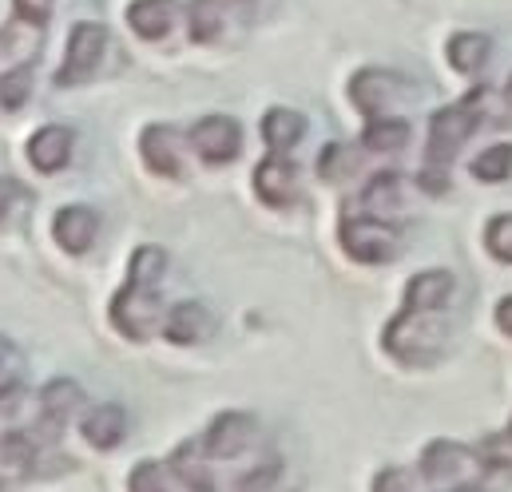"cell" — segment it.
Returning <instances> with one entry per match:
<instances>
[{
    "mask_svg": "<svg viewBox=\"0 0 512 492\" xmlns=\"http://www.w3.org/2000/svg\"><path fill=\"white\" fill-rule=\"evenodd\" d=\"M485 100H489V92H469L465 100L433 112V120H429V143H425V171H421V187L425 191L437 195V191L449 187V163L469 143V135L481 127Z\"/></svg>",
    "mask_w": 512,
    "mask_h": 492,
    "instance_id": "obj_1",
    "label": "cell"
},
{
    "mask_svg": "<svg viewBox=\"0 0 512 492\" xmlns=\"http://www.w3.org/2000/svg\"><path fill=\"white\" fill-rule=\"evenodd\" d=\"M445 310H425V306H401V314L385 326V354L397 358L401 366H429L445 350Z\"/></svg>",
    "mask_w": 512,
    "mask_h": 492,
    "instance_id": "obj_2",
    "label": "cell"
},
{
    "mask_svg": "<svg viewBox=\"0 0 512 492\" xmlns=\"http://www.w3.org/2000/svg\"><path fill=\"white\" fill-rule=\"evenodd\" d=\"M485 461H489V457L473 453V449L461 445V441H433V445H425V453H421V477L437 492L465 489V485H473V481L485 473Z\"/></svg>",
    "mask_w": 512,
    "mask_h": 492,
    "instance_id": "obj_3",
    "label": "cell"
},
{
    "mask_svg": "<svg viewBox=\"0 0 512 492\" xmlns=\"http://www.w3.org/2000/svg\"><path fill=\"white\" fill-rule=\"evenodd\" d=\"M342 246L354 262L382 266V262H393L401 250V227L378 215H354L342 223Z\"/></svg>",
    "mask_w": 512,
    "mask_h": 492,
    "instance_id": "obj_4",
    "label": "cell"
},
{
    "mask_svg": "<svg viewBox=\"0 0 512 492\" xmlns=\"http://www.w3.org/2000/svg\"><path fill=\"white\" fill-rule=\"evenodd\" d=\"M255 441H258V421L251 413H239V409H235V413H219L195 445H199V453H203L211 465H231V461H239L247 449H255Z\"/></svg>",
    "mask_w": 512,
    "mask_h": 492,
    "instance_id": "obj_5",
    "label": "cell"
},
{
    "mask_svg": "<svg viewBox=\"0 0 512 492\" xmlns=\"http://www.w3.org/2000/svg\"><path fill=\"white\" fill-rule=\"evenodd\" d=\"M159 314H163V302H159V286H147V282H124V290L116 294L112 302V322L120 334L128 338H151L159 330Z\"/></svg>",
    "mask_w": 512,
    "mask_h": 492,
    "instance_id": "obj_6",
    "label": "cell"
},
{
    "mask_svg": "<svg viewBox=\"0 0 512 492\" xmlns=\"http://www.w3.org/2000/svg\"><path fill=\"white\" fill-rule=\"evenodd\" d=\"M104 52H108V28L104 24H92V20L76 24L72 36H68L64 68L56 72V84L60 88H76V84L92 80L96 68H100V60H104Z\"/></svg>",
    "mask_w": 512,
    "mask_h": 492,
    "instance_id": "obj_7",
    "label": "cell"
},
{
    "mask_svg": "<svg viewBox=\"0 0 512 492\" xmlns=\"http://www.w3.org/2000/svg\"><path fill=\"white\" fill-rule=\"evenodd\" d=\"M187 143H191V151L203 163L219 167V163L239 159V151H243V127L231 120V116H203V120L191 127Z\"/></svg>",
    "mask_w": 512,
    "mask_h": 492,
    "instance_id": "obj_8",
    "label": "cell"
},
{
    "mask_svg": "<svg viewBox=\"0 0 512 492\" xmlns=\"http://www.w3.org/2000/svg\"><path fill=\"white\" fill-rule=\"evenodd\" d=\"M409 92V84L389 72V68H362L354 80H350V100L362 116H389V108Z\"/></svg>",
    "mask_w": 512,
    "mask_h": 492,
    "instance_id": "obj_9",
    "label": "cell"
},
{
    "mask_svg": "<svg viewBox=\"0 0 512 492\" xmlns=\"http://www.w3.org/2000/svg\"><path fill=\"white\" fill-rule=\"evenodd\" d=\"M255 195L266 207H274V211L290 207V203L298 199V167H294L286 155L270 151L255 167Z\"/></svg>",
    "mask_w": 512,
    "mask_h": 492,
    "instance_id": "obj_10",
    "label": "cell"
},
{
    "mask_svg": "<svg viewBox=\"0 0 512 492\" xmlns=\"http://www.w3.org/2000/svg\"><path fill=\"white\" fill-rule=\"evenodd\" d=\"M183 147L187 139L167 127V123H151L143 135H139V151H143V163L155 171V175H167V179H179L183 175Z\"/></svg>",
    "mask_w": 512,
    "mask_h": 492,
    "instance_id": "obj_11",
    "label": "cell"
},
{
    "mask_svg": "<svg viewBox=\"0 0 512 492\" xmlns=\"http://www.w3.org/2000/svg\"><path fill=\"white\" fill-rule=\"evenodd\" d=\"M163 334L175 346H199V342H207L215 334V314L203 302H191L187 298V302L171 306V314L163 318Z\"/></svg>",
    "mask_w": 512,
    "mask_h": 492,
    "instance_id": "obj_12",
    "label": "cell"
},
{
    "mask_svg": "<svg viewBox=\"0 0 512 492\" xmlns=\"http://www.w3.org/2000/svg\"><path fill=\"white\" fill-rule=\"evenodd\" d=\"M72 127H60V123H44L32 139H28V163L44 175H56L68 159H72Z\"/></svg>",
    "mask_w": 512,
    "mask_h": 492,
    "instance_id": "obj_13",
    "label": "cell"
},
{
    "mask_svg": "<svg viewBox=\"0 0 512 492\" xmlns=\"http://www.w3.org/2000/svg\"><path fill=\"white\" fill-rule=\"evenodd\" d=\"M56 243L64 246L68 254H88L96 235H100V215L92 207H64L56 215Z\"/></svg>",
    "mask_w": 512,
    "mask_h": 492,
    "instance_id": "obj_14",
    "label": "cell"
},
{
    "mask_svg": "<svg viewBox=\"0 0 512 492\" xmlns=\"http://www.w3.org/2000/svg\"><path fill=\"white\" fill-rule=\"evenodd\" d=\"M247 4L251 0H191V8H187V32H191V40L211 44L223 32L227 16L235 8H247Z\"/></svg>",
    "mask_w": 512,
    "mask_h": 492,
    "instance_id": "obj_15",
    "label": "cell"
},
{
    "mask_svg": "<svg viewBox=\"0 0 512 492\" xmlns=\"http://www.w3.org/2000/svg\"><path fill=\"white\" fill-rule=\"evenodd\" d=\"M175 16H179L175 0H131L128 4V24L139 40H163Z\"/></svg>",
    "mask_w": 512,
    "mask_h": 492,
    "instance_id": "obj_16",
    "label": "cell"
},
{
    "mask_svg": "<svg viewBox=\"0 0 512 492\" xmlns=\"http://www.w3.org/2000/svg\"><path fill=\"white\" fill-rule=\"evenodd\" d=\"M128 437V413L120 405H96L88 417H84V441L92 449H116L120 441Z\"/></svg>",
    "mask_w": 512,
    "mask_h": 492,
    "instance_id": "obj_17",
    "label": "cell"
},
{
    "mask_svg": "<svg viewBox=\"0 0 512 492\" xmlns=\"http://www.w3.org/2000/svg\"><path fill=\"white\" fill-rule=\"evenodd\" d=\"M36 465V441L28 433H4L0 437V489L32 477Z\"/></svg>",
    "mask_w": 512,
    "mask_h": 492,
    "instance_id": "obj_18",
    "label": "cell"
},
{
    "mask_svg": "<svg viewBox=\"0 0 512 492\" xmlns=\"http://www.w3.org/2000/svg\"><path fill=\"white\" fill-rule=\"evenodd\" d=\"M84 409V389L76 381H48L44 393H40V413H44V425L60 429L64 421H72L76 413Z\"/></svg>",
    "mask_w": 512,
    "mask_h": 492,
    "instance_id": "obj_19",
    "label": "cell"
},
{
    "mask_svg": "<svg viewBox=\"0 0 512 492\" xmlns=\"http://www.w3.org/2000/svg\"><path fill=\"white\" fill-rule=\"evenodd\" d=\"M302 135H306V116L294 112V108H270V112L262 116V139H266V147L278 151V155H286L290 147H298Z\"/></svg>",
    "mask_w": 512,
    "mask_h": 492,
    "instance_id": "obj_20",
    "label": "cell"
},
{
    "mask_svg": "<svg viewBox=\"0 0 512 492\" xmlns=\"http://www.w3.org/2000/svg\"><path fill=\"white\" fill-rule=\"evenodd\" d=\"M489 52H493V44H489L485 32H457V36H449V44H445V56H449V64H453L461 76H477V72L489 64Z\"/></svg>",
    "mask_w": 512,
    "mask_h": 492,
    "instance_id": "obj_21",
    "label": "cell"
},
{
    "mask_svg": "<svg viewBox=\"0 0 512 492\" xmlns=\"http://www.w3.org/2000/svg\"><path fill=\"white\" fill-rule=\"evenodd\" d=\"M401 203H405V179L393 175V171L374 175L370 187L362 191V207H366V215H378V219H389Z\"/></svg>",
    "mask_w": 512,
    "mask_h": 492,
    "instance_id": "obj_22",
    "label": "cell"
},
{
    "mask_svg": "<svg viewBox=\"0 0 512 492\" xmlns=\"http://www.w3.org/2000/svg\"><path fill=\"white\" fill-rule=\"evenodd\" d=\"M409 143V123L397 120V116H374L362 131V147L366 151H382V155H393Z\"/></svg>",
    "mask_w": 512,
    "mask_h": 492,
    "instance_id": "obj_23",
    "label": "cell"
},
{
    "mask_svg": "<svg viewBox=\"0 0 512 492\" xmlns=\"http://www.w3.org/2000/svg\"><path fill=\"white\" fill-rule=\"evenodd\" d=\"M179 489V477L171 465H159V461H139L128 477V492H175Z\"/></svg>",
    "mask_w": 512,
    "mask_h": 492,
    "instance_id": "obj_24",
    "label": "cell"
},
{
    "mask_svg": "<svg viewBox=\"0 0 512 492\" xmlns=\"http://www.w3.org/2000/svg\"><path fill=\"white\" fill-rule=\"evenodd\" d=\"M509 175H512V143H497V147H489L485 155L473 159V179H481V183H501Z\"/></svg>",
    "mask_w": 512,
    "mask_h": 492,
    "instance_id": "obj_25",
    "label": "cell"
},
{
    "mask_svg": "<svg viewBox=\"0 0 512 492\" xmlns=\"http://www.w3.org/2000/svg\"><path fill=\"white\" fill-rule=\"evenodd\" d=\"M354 167H358V159H354L350 143H330V147L322 151V159H318V175H322L326 183H342V179H350Z\"/></svg>",
    "mask_w": 512,
    "mask_h": 492,
    "instance_id": "obj_26",
    "label": "cell"
},
{
    "mask_svg": "<svg viewBox=\"0 0 512 492\" xmlns=\"http://www.w3.org/2000/svg\"><path fill=\"white\" fill-rule=\"evenodd\" d=\"M28 92H32V72H28V64H20V68H8L4 76H0V108H20L24 100H28Z\"/></svg>",
    "mask_w": 512,
    "mask_h": 492,
    "instance_id": "obj_27",
    "label": "cell"
},
{
    "mask_svg": "<svg viewBox=\"0 0 512 492\" xmlns=\"http://www.w3.org/2000/svg\"><path fill=\"white\" fill-rule=\"evenodd\" d=\"M485 246L497 262H512V215H497L485 227Z\"/></svg>",
    "mask_w": 512,
    "mask_h": 492,
    "instance_id": "obj_28",
    "label": "cell"
},
{
    "mask_svg": "<svg viewBox=\"0 0 512 492\" xmlns=\"http://www.w3.org/2000/svg\"><path fill=\"white\" fill-rule=\"evenodd\" d=\"M28 203V191L16 183V179H8V175H0V227L20 211Z\"/></svg>",
    "mask_w": 512,
    "mask_h": 492,
    "instance_id": "obj_29",
    "label": "cell"
},
{
    "mask_svg": "<svg viewBox=\"0 0 512 492\" xmlns=\"http://www.w3.org/2000/svg\"><path fill=\"white\" fill-rule=\"evenodd\" d=\"M374 492H413V477L405 469H382L374 477Z\"/></svg>",
    "mask_w": 512,
    "mask_h": 492,
    "instance_id": "obj_30",
    "label": "cell"
},
{
    "mask_svg": "<svg viewBox=\"0 0 512 492\" xmlns=\"http://www.w3.org/2000/svg\"><path fill=\"white\" fill-rule=\"evenodd\" d=\"M16 16L24 20V24H44L48 16H52V0H16Z\"/></svg>",
    "mask_w": 512,
    "mask_h": 492,
    "instance_id": "obj_31",
    "label": "cell"
},
{
    "mask_svg": "<svg viewBox=\"0 0 512 492\" xmlns=\"http://www.w3.org/2000/svg\"><path fill=\"white\" fill-rule=\"evenodd\" d=\"M16 369H20V350L8 338H0V385H12Z\"/></svg>",
    "mask_w": 512,
    "mask_h": 492,
    "instance_id": "obj_32",
    "label": "cell"
},
{
    "mask_svg": "<svg viewBox=\"0 0 512 492\" xmlns=\"http://www.w3.org/2000/svg\"><path fill=\"white\" fill-rule=\"evenodd\" d=\"M497 326L512 338V294L509 298H501V306H497Z\"/></svg>",
    "mask_w": 512,
    "mask_h": 492,
    "instance_id": "obj_33",
    "label": "cell"
},
{
    "mask_svg": "<svg viewBox=\"0 0 512 492\" xmlns=\"http://www.w3.org/2000/svg\"><path fill=\"white\" fill-rule=\"evenodd\" d=\"M509 100H512V80H509Z\"/></svg>",
    "mask_w": 512,
    "mask_h": 492,
    "instance_id": "obj_34",
    "label": "cell"
},
{
    "mask_svg": "<svg viewBox=\"0 0 512 492\" xmlns=\"http://www.w3.org/2000/svg\"><path fill=\"white\" fill-rule=\"evenodd\" d=\"M509 441H512V425H509Z\"/></svg>",
    "mask_w": 512,
    "mask_h": 492,
    "instance_id": "obj_35",
    "label": "cell"
}]
</instances>
